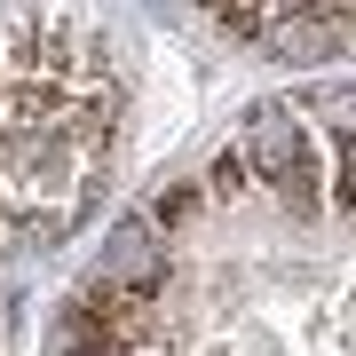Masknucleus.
I'll list each match as a JSON object with an SVG mask.
<instances>
[{
  "label": "nucleus",
  "mask_w": 356,
  "mask_h": 356,
  "mask_svg": "<svg viewBox=\"0 0 356 356\" xmlns=\"http://www.w3.org/2000/svg\"><path fill=\"white\" fill-rule=\"evenodd\" d=\"M159 277H166V229L151 222V214H135L127 229L111 238V254H103V269H95V285H127V293H159Z\"/></svg>",
  "instance_id": "f257e3e1"
}]
</instances>
